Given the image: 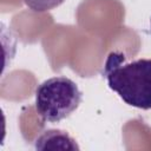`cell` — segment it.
I'll list each match as a JSON object with an SVG mask.
<instances>
[{"label": "cell", "instance_id": "cell-1", "mask_svg": "<svg viewBox=\"0 0 151 151\" xmlns=\"http://www.w3.org/2000/svg\"><path fill=\"white\" fill-rule=\"evenodd\" d=\"M111 90L129 105L151 109V59L126 63L124 55L113 52L107 57L104 71Z\"/></svg>", "mask_w": 151, "mask_h": 151}, {"label": "cell", "instance_id": "cell-2", "mask_svg": "<svg viewBox=\"0 0 151 151\" xmlns=\"http://www.w3.org/2000/svg\"><path fill=\"white\" fill-rule=\"evenodd\" d=\"M83 94L77 84L66 77H53L35 91V109L45 122H60L76 111Z\"/></svg>", "mask_w": 151, "mask_h": 151}]
</instances>
